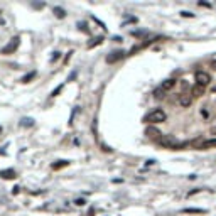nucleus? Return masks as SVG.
Segmentation results:
<instances>
[{"label":"nucleus","mask_w":216,"mask_h":216,"mask_svg":"<svg viewBox=\"0 0 216 216\" xmlns=\"http://www.w3.org/2000/svg\"><path fill=\"white\" fill-rule=\"evenodd\" d=\"M165 118H167V115H165V111L162 108H154L152 111H149L144 117V122L145 123H162V122H165Z\"/></svg>","instance_id":"nucleus-1"},{"label":"nucleus","mask_w":216,"mask_h":216,"mask_svg":"<svg viewBox=\"0 0 216 216\" xmlns=\"http://www.w3.org/2000/svg\"><path fill=\"white\" fill-rule=\"evenodd\" d=\"M159 145H162L164 149H169V150H176V149H181V144L179 140L176 139L174 135H161L157 139Z\"/></svg>","instance_id":"nucleus-2"},{"label":"nucleus","mask_w":216,"mask_h":216,"mask_svg":"<svg viewBox=\"0 0 216 216\" xmlns=\"http://www.w3.org/2000/svg\"><path fill=\"white\" fill-rule=\"evenodd\" d=\"M19 44H20V37H19V36H14V37L10 39L9 42H7V46H4V47H2V51H0V52H2L4 56L14 54V52L17 51Z\"/></svg>","instance_id":"nucleus-3"},{"label":"nucleus","mask_w":216,"mask_h":216,"mask_svg":"<svg viewBox=\"0 0 216 216\" xmlns=\"http://www.w3.org/2000/svg\"><path fill=\"white\" fill-rule=\"evenodd\" d=\"M176 86V80H172V78H169V80H165V81H162V85L159 86V88L154 91V96L155 98H159L161 95H164V93H167V91H171V89Z\"/></svg>","instance_id":"nucleus-4"},{"label":"nucleus","mask_w":216,"mask_h":216,"mask_svg":"<svg viewBox=\"0 0 216 216\" xmlns=\"http://www.w3.org/2000/svg\"><path fill=\"white\" fill-rule=\"evenodd\" d=\"M194 78H196V85H201V86H204V88L211 83V76H209V73H206V71H198Z\"/></svg>","instance_id":"nucleus-5"},{"label":"nucleus","mask_w":216,"mask_h":216,"mask_svg":"<svg viewBox=\"0 0 216 216\" xmlns=\"http://www.w3.org/2000/svg\"><path fill=\"white\" fill-rule=\"evenodd\" d=\"M206 93V88H204V86H201V85H194L193 86V89H191V95H193V96H203V95Z\"/></svg>","instance_id":"nucleus-6"},{"label":"nucleus","mask_w":216,"mask_h":216,"mask_svg":"<svg viewBox=\"0 0 216 216\" xmlns=\"http://www.w3.org/2000/svg\"><path fill=\"white\" fill-rule=\"evenodd\" d=\"M0 177L2 179H15L17 174H15L14 169H4V171H0Z\"/></svg>","instance_id":"nucleus-7"},{"label":"nucleus","mask_w":216,"mask_h":216,"mask_svg":"<svg viewBox=\"0 0 216 216\" xmlns=\"http://www.w3.org/2000/svg\"><path fill=\"white\" fill-rule=\"evenodd\" d=\"M123 54H125V52L123 51H115V52H111V56H108V58H106V63H117V61L120 59V58H123Z\"/></svg>","instance_id":"nucleus-8"},{"label":"nucleus","mask_w":216,"mask_h":216,"mask_svg":"<svg viewBox=\"0 0 216 216\" xmlns=\"http://www.w3.org/2000/svg\"><path fill=\"white\" fill-rule=\"evenodd\" d=\"M179 103H181V106H191V103H193V98H191L189 95L182 93V95H179Z\"/></svg>","instance_id":"nucleus-9"},{"label":"nucleus","mask_w":216,"mask_h":216,"mask_svg":"<svg viewBox=\"0 0 216 216\" xmlns=\"http://www.w3.org/2000/svg\"><path fill=\"white\" fill-rule=\"evenodd\" d=\"M201 149H216V139H211V140H204L203 145H201Z\"/></svg>","instance_id":"nucleus-10"},{"label":"nucleus","mask_w":216,"mask_h":216,"mask_svg":"<svg viewBox=\"0 0 216 216\" xmlns=\"http://www.w3.org/2000/svg\"><path fill=\"white\" fill-rule=\"evenodd\" d=\"M145 133H147L149 137H152V139H159V137L162 135L161 132L155 130V128H147V132H145Z\"/></svg>","instance_id":"nucleus-11"},{"label":"nucleus","mask_w":216,"mask_h":216,"mask_svg":"<svg viewBox=\"0 0 216 216\" xmlns=\"http://www.w3.org/2000/svg\"><path fill=\"white\" fill-rule=\"evenodd\" d=\"M182 213H186V214H203V213H206L204 209H196V208H187V209H184Z\"/></svg>","instance_id":"nucleus-12"},{"label":"nucleus","mask_w":216,"mask_h":216,"mask_svg":"<svg viewBox=\"0 0 216 216\" xmlns=\"http://www.w3.org/2000/svg\"><path fill=\"white\" fill-rule=\"evenodd\" d=\"M36 74H37L36 71H30V73H27V74H26L24 78H22L20 81H22V83H30V81H32V80L36 78Z\"/></svg>","instance_id":"nucleus-13"},{"label":"nucleus","mask_w":216,"mask_h":216,"mask_svg":"<svg viewBox=\"0 0 216 216\" xmlns=\"http://www.w3.org/2000/svg\"><path fill=\"white\" fill-rule=\"evenodd\" d=\"M68 164H69L68 161H58V162H56V164H52L51 167H52V169H54V171H58V169H63V167H66V165H68Z\"/></svg>","instance_id":"nucleus-14"},{"label":"nucleus","mask_w":216,"mask_h":216,"mask_svg":"<svg viewBox=\"0 0 216 216\" xmlns=\"http://www.w3.org/2000/svg\"><path fill=\"white\" fill-rule=\"evenodd\" d=\"M52 12L56 14V17H59V19H63L64 15H66V12H64L61 7H54V9H52Z\"/></svg>","instance_id":"nucleus-15"},{"label":"nucleus","mask_w":216,"mask_h":216,"mask_svg":"<svg viewBox=\"0 0 216 216\" xmlns=\"http://www.w3.org/2000/svg\"><path fill=\"white\" fill-rule=\"evenodd\" d=\"M20 125H22V127H32V125H34V120H32V118H22L20 120Z\"/></svg>","instance_id":"nucleus-16"},{"label":"nucleus","mask_w":216,"mask_h":216,"mask_svg":"<svg viewBox=\"0 0 216 216\" xmlns=\"http://www.w3.org/2000/svg\"><path fill=\"white\" fill-rule=\"evenodd\" d=\"M102 42H103V37H96V39L93 41V42H89V44H88V47L91 49L93 46H98V44H102Z\"/></svg>","instance_id":"nucleus-17"},{"label":"nucleus","mask_w":216,"mask_h":216,"mask_svg":"<svg viewBox=\"0 0 216 216\" xmlns=\"http://www.w3.org/2000/svg\"><path fill=\"white\" fill-rule=\"evenodd\" d=\"M63 88H64V85H59V86H58V88H56L54 91L51 93V96H58V95H59L61 91H63Z\"/></svg>","instance_id":"nucleus-18"},{"label":"nucleus","mask_w":216,"mask_h":216,"mask_svg":"<svg viewBox=\"0 0 216 216\" xmlns=\"http://www.w3.org/2000/svg\"><path fill=\"white\" fill-rule=\"evenodd\" d=\"M74 204H76V206H83V204H86V199H83V198H78L76 201H74Z\"/></svg>","instance_id":"nucleus-19"},{"label":"nucleus","mask_w":216,"mask_h":216,"mask_svg":"<svg viewBox=\"0 0 216 216\" xmlns=\"http://www.w3.org/2000/svg\"><path fill=\"white\" fill-rule=\"evenodd\" d=\"M181 15H182V17H194V14L186 12V10H184V12H181Z\"/></svg>","instance_id":"nucleus-20"},{"label":"nucleus","mask_w":216,"mask_h":216,"mask_svg":"<svg viewBox=\"0 0 216 216\" xmlns=\"http://www.w3.org/2000/svg\"><path fill=\"white\" fill-rule=\"evenodd\" d=\"M59 56H61V52H54V56H52V63H54V61H58V59H59Z\"/></svg>","instance_id":"nucleus-21"},{"label":"nucleus","mask_w":216,"mask_h":216,"mask_svg":"<svg viewBox=\"0 0 216 216\" xmlns=\"http://www.w3.org/2000/svg\"><path fill=\"white\" fill-rule=\"evenodd\" d=\"M19 189H20V187H19V186H15V187H14V191H12V193H14V194H17V193H19Z\"/></svg>","instance_id":"nucleus-22"},{"label":"nucleus","mask_w":216,"mask_h":216,"mask_svg":"<svg viewBox=\"0 0 216 216\" xmlns=\"http://www.w3.org/2000/svg\"><path fill=\"white\" fill-rule=\"evenodd\" d=\"M213 69H216V63H213Z\"/></svg>","instance_id":"nucleus-23"}]
</instances>
